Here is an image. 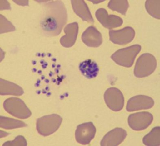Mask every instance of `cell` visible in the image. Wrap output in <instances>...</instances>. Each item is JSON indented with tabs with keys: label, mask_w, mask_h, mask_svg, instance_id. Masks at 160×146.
<instances>
[{
	"label": "cell",
	"mask_w": 160,
	"mask_h": 146,
	"mask_svg": "<svg viewBox=\"0 0 160 146\" xmlns=\"http://www.w3.org/2000/svg\"><path fill=\"white\" fill-rule=\"evenodd\" d=\"M104 99L107 106L112 111L119 112L124 107V96L118 88L111 87L108 89L104 93Z\"/></svg>",
	"instance_id": "8992f818"
},
{
	"label": "cell",
	"mask_w": 160,
	"mask_h": 146,
	"mask_svg": "<svg viewBox=\"0 0 160 146\" xmlns=\"http://www.w3.org/2000/svg\"><path fill=\"white\" fill-rule=\"evenodd\" d=\"M27 126V125L21 120L1 116L0 127L6 130L23 128Z\"/></svg>",
	"instance_id": "d6986e66"
},
{
	"label": "cell",
	"mask_w": 160,
	"mask_h": 146,
	"mask_svg": "<svg viewBox=\"0 0 160 146\" xmlns=\"http://www.w3.org/2000/svg\"><path fill=\"white\" fill-rule=\"evenodd\" d=\"M67 21V9L62 1H52L44 5L40 26L46 36L55 37L59 35Z\"/></svg>",
	"instance_id": "6da1fadb"
},
{
	"label": "cell",
	"mask_w": 160,
	"mask_h": 146,
	"mask_svg": "<svg viewBox=\"0 0 160 146\" xmlns=\"http://www.w3.org/2000/svg\"><path fill=\"white\" fill-rule=\"evenodd\" d=\"M71 4L74 12L83 21L93 23L94 21L88 6L84 1L72 0Z\"/></svg>",
	"instance_id": "9a60e30c"
},
{
	"label": "cell",
	"mask_w": 160,
	"mask_h": 146,
	"mask_svg": "<svg viewBox=\"0 0 160 146\" xmlns=\"http://www.w3.org/2000/svg\"><path fill=\"white\" fill-rule=\"evenodd\" d=\"M160 1H146L145 7L146 10L154 18L160 19Z\"/></svg>",
	"instance_id": "44dd1931"
},
{
	"label": "cell",
	"mask_w": 160,
	"mask_h": 146,
	"mask_svg": "<svg viewBox=\"0 0 160 146\" xmlns=\"http://www.w3.org/2000/svg\"><path fill=\"white\" fill-rule=\"evenodd\" d=\"M110 40L116 45H123L130 43L133 40L135 32L132 28L126 27L119 30H111L109 32Z\"/></svg>",
	"instance_id": "9c48e42d"
},
{
	"label": "cell",
	"mask_w": 160,
	"mask_h": 146,
	"mask_svg": "<svg viewBox=\"0 0 160 146\" xmlns=\"http://www.w3.org/2000/svg\"><path fill=\"white\" fill-rule=\"evenodd\" d=\"M153 120V115L150 112H137L129 116L128 124L130 128L134 130L142 131L149 127L152 123Z\"/></svg>",
	"instance_id": "52a82bcc"
},
{
	"label": "cell",
	"mask_w": 160,
	"mask_h": 146,
	"mask_svg": "<svg viewBox=\"0 0 160 146\" xmlns=\"http://www.w3.org/2000/svg\"><path fill=\"white\" fill-rule=\"evenodd\" d=\"M95 16L104 27L111 29L120 27L123 23L122 18L114 15H108L106 9L100 8L97 10Z\"/></svg>",
	"instance_id": "8fae6325"
},
{
	"label": "cell",
	"mask_w": 160,
	"mask_h": 146,
	"mask_svg": "<svg viewBox=\"0 0 160 146\" xmlns=\"http://www.w3.org/2000/svg\"><path fill=\"white\" fill-rule=\"evenodd\" d=\"M78 31V23H71L67 25L64 29L65 35L62 36L60 39L61 45L67 48L73 46L76 42Z\"/></svg>",
	"instance_id": "5bb4252c"
},
{
	"label": "cell",
	"mask_w": 160,
	"mask_h": 146,
	"mask_svg": "<svg viewBox=\"0 0 160 146\" xmlns=\"http://www.w3.org/2000/svg\"><path fill=\"white\" fill-rule=\"evenodd\" d=\"M27 142L23 136H17L12 141H9L4 143L3 146H27Z\"/></svg>",
	"instance_id": "7402d4cb"
},
{
	"label": "cell",
	"mask_w": 160,
	"mask_h": 146,
	"mask_svg": "<svg viewBox=\"0 0 160 146\" xmlns=\"http://www.w3.org/2000/svg\"><path fill=\"white\" fill-rule=\"evenodd\" d=\"M154 105V101L152 97L144 95H138L129 99L126 106L128 112L150 109Z\"/></svg>",
	"instance_id": "30bf717a"
},
{
	"label": "cell",
	"mask_w": 160,
	"mask_h": 146,
	"mask_svg": "<svg viewBox=\"0 0 160 146\" xmlns=\"http://www.w3.org/2000/svg\"><path fill=\"white\" fill-rule=\"evenodd\" d=\"M142 47L134 45L128 47L119 49L111 56V58L118 65L130 68L132 66L136 57L140 52Z\"/></svg>",
	"instance_id": "7a4b0ae2"
},
{
	"label": "cell",
	"mask_w": 160,
	"mask_h": 146,
	"mask_svg": "<svg viewBox=\"0 0 160 146\" xmlns=\"http://www.w3.org/2000/svg\"><path fill=\"white\" fill-rule=\"evenodd\" d=\"M0 81V93L1 96H21L24 93L23 90L19 86L1 78Z\"/></svg>",
	"instance_id": "e0dca14e"
},
{
	"label": "cell",
	"mask_w": 160,
	"mask_h": 146,
	"mask_svg": "<svg viewBox=\"0 0 160 146\" xmlns=\"http://www.w3.org/2000/svg\"><path fill=\"white\" fill-rule=\"evenodd\" d=\"M62 120V118L57 114L42 116L37 120L36 128L38 132L43 136L52 135L60 128Z\"/></svg>",
	"instance_id": "3957f363"
},
{
	"label": "cell",
	"mask_w": 160,
	"mask_h": 146,
	"mask_svg": "<svg viewBox=\"0 0 160 146\" xmlns=\"http://www.w3.org/2000/svg\"><path fill=\"white\" fill-rule=\"evenodd\" d=\"M82 40L87 46L90 47H98L103 42L101 33L93 26H90L85 31L82 35Z\"/></svg>",
	"instance_id": "4fadbf2b"
},
{
	"label": "cell",
	"mask_w": 160,
	"mask_h": 146,
	"mask_svg": "<svg viewBox=\"0 0 160 146\" xmlns=\"http://www.w3.org/2000/svg\"><path fill=\"white\" fill-rule=\"evenodd\" d=\"M5 111L12 116L20 119L30 117L32 112L24 102L18 98L12 97L5 100L3 103Z\"/></svg>",
	"instance_id": "5b68a950"
},
{
	"label": "cell",
	"mask_w": 160,
	"mask_h": 146,
	"mask_svg": "<svg viewBox=\"0 0 160 146\" xmlns=\"http://www.w3.org/2000/svg\"><path fill=\"white\" fill-rule=\"evenodd\" d=\"M79 69L82 74L89 79L96 77L99 70L97 64L90 59L80 63Z\"/></svg>",
	"instance_id": "2e32d148"
},
{
	"label": "cell",
	"mask_w": 160,
	"mask_h": 146,
	"mask_svg": "<svg viewBox=\"0 0 160 146\" xmlns=\"http://www.w3.org/2000/svg\"><path fill=\"white\" fill-rule=\"evenodd\" d=\"M157 67L155 57L151 54H143L137 60L134 69V76L138 78L148 77L155 71Z\"/></svg>",
	"instance_id": "277c9868"
},
{
	"label": "cell",
	"mask_w": 160,
	"mask_h": 146,
	"mask_svg": "<svg viewBox=\"0 0 160 146\" xmlns=\"http://www.w3.org/2000/svg\"><path fill=\"white\" fill-rule=\"evenodd\" d=\"M108 6L111 10L118 12L123 15H125L128 9L129 5L128 1L126 0H111L109 2Z\"/></svg>",
	"instance_id": "ffe728a7"
},
{
	"label": "cell",
	"mask_w": 160,
	"mask_h": 146,
	"mask_svg": "<svg viewBox=\"0 0 160 146\" xmlns=\"http://www.w3.org/2000/svg\"><path fill=\"white\" fill-rule=\"evenodd\" d=\"M96 128L91 122L79 125L77 127L75 137L77 142L82 144H89L95 138Z\"/></svg>",
	"instance_id": "ba28073f"
},
{
	"label": "cell",
	"mask_w": 160,
	"mask_h": 146,
	"mask_svg": "<svg viewBox=\"0 0 160 146\" xmlns=\"http://www.w3.org/2000/svg\"><path fill=\"white\" fill-rule=\"evenodd\" d=\"M142 142L145 145L157 146L160 145V128H153L150 133L143 137Z\"/></svg>",
	"instance_id": "ac0fdd59"
},
{
	"label": "cell",
	"mask_w": 160,
	"mask_h": 146,
	"mask_svg": "<svg viewBox=\"0 0 160 146\" xmlns=\"http://www.w3.org/2000/svg\"><path fill=\"white\" fill-rule=\"evenodd\" d=\"M127 133L122 128H117L106 134L101 142L102 146H117L126 139Z\"/></svg>",
	"instance_id": "7c38bea8"
}]
</instances>
